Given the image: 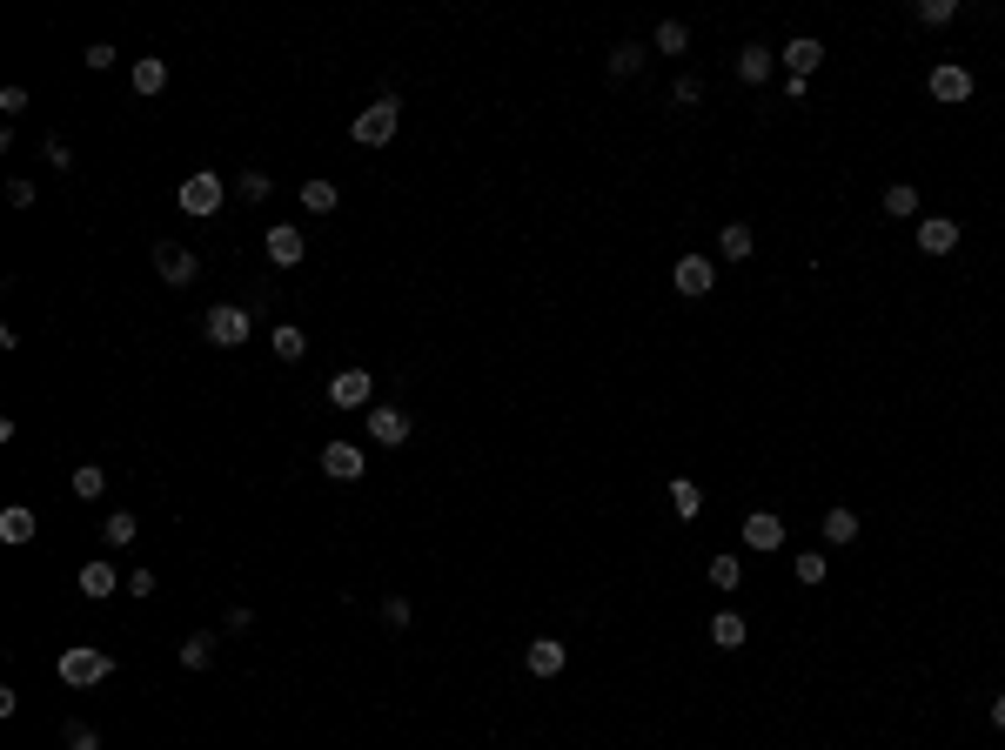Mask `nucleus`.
Segmentation results:
<instances>
[{"instance_id":"nucleus-1","label":"nucleus","mask_w":1005,"mask_h":750,"mask_svg":"<svg viewBox=\"0 0 1005 750\" xmlns=\"http://www.w3.org/2000/svg\"><path fill=\"white\" fill-rule=\"evenodd\" d=\"M114 677V657L108 650H94V643H74V650H61V684L67 690H94Z\"/></svg>"},{"instance_id":"nucleus-2","label":"nucleus","mask_w":1005,"mask_h":750,"mask_svg":"<svg viewBox=\"0 0 1005 750\" xmlns=\"http://www.w3.org/2000/svg\"><path fill=\"white\" fill-rule=\"evenodd\" d=\"M396 128H402V101H396V94H382L376 108H362L356 121H349L356 148H389V141H396Z\"/></svg>"},{"instance_id":"nucleus-3","label":"nucleus","mask_w":1005,"mask_h":750,"mask_svg":"<svg viewBox=\"0 0 1005 750\" xmlns=\"http://www.w3.org/2000/svg\"><path fill=\"white\" fill-rule=\"evenodd\" d=\"M201 335H208L215 349H242L248 335H255V315L235 309V302H215V309L201 315Z\"/></svg>"},{"instance_id":"nucleus-4","label":"nucleus","mask_w":1005,"mask_h":750,"mask_svg":"<svg viewBox=\"0 0 1005 750\" xmlns=\"http://www.w3.org/2000/svg\"><path fill=\"white\" fill-rule=\"evenodd\" d=\"M222 195H228L222 175H208V168H201V175L181 181V215H222Z\"/></svg>"},{"instance_id":"nucleus-5","label":"nucleus","mask_w":1005,"mask_h":750,"mask_svg":"<svg viewBox=\"0 0 1005 750\" xmlns=\"http://www.w3.org/2000/svg\"><path fill=\"white\" fill-rule=\"evenodd\" d=\"M155 275L168 288H188V282H195V255H188L181 242H155Z\"/></svg>"},{"instance_id":"nucleus-6","label":"nucleus","mask_w":1005,"mask_h":750,"mask_svg":"<svg viewBox=\"0 0 1005 750\" xmlns=\"http://www.w3.org/2000/svg\"><path fill=\"white\" fill-rule=\"evenodd\" d=\"M369 396H376V375H362V369L329 375V402H335V409H362Z\"/></svg>"},{"instance_id":"nucleus-7","label":"nucleus","mask_w":1005,"mask_h":750,"mask_svg":"<svg viewBox=\"0 0 1005 750\" xmlns=\"http://www.w3.org/2000/svg\"><path fill=\"white\" fill-rule=\"evenodd\" d=\"M932 101H945V108L972 101V74H965L959 61H938V67H932Z\"/></svg>"},{"instance_id":"nucleus-8","label":"nucleus","mask_w":1005,"mask_h":750,"mask_svg":"<svg viewBox=\"0 0 1005 750\" xmlns=\"http://www.w3.org/2000/svg\"><path fill=\"white\" fill-rule=\"evenodd\" d=\"M362 429H369V442H376V449H402V442H409V416H402V409H369V422H362Z\"/></svg>"},{"instance_id":"nucleus-9","label":"nucleus","mask_w":1005,"mask_h":750,"mask_svg":"<svg viewBox=\"0 0 1005 750\" xmlns=\"http://www.w3.org/2000/svg\"><path fill=\"white\" fill-rule=\"evenodd\" d=\"M322 476L329 483H362V449L356 442H329L322 449Z\"/></svg>"},{"instance_id":"nucleus-10","label":"nucleus","mask_w":1005,"mask_h":750,"mask_svg":"<svg viewBox=\"0 0 1005 750\" xmlns=\"http://www.w3.org/2000/svg\"><path fill=\"white\" fill-rule=\"evenodd\" d=\"M744 550H758V556L784 550V523L771 516V509H758V516H744Z\"/></svg>"},{"instance_id":"nucleus-11","label":"nucleus","mask_w":1005,"mask_h":750,"mask_svg":"<svg viewBox=\"0 0 1005 750\" xmlns=\"http://www.w3.org/2000/svg\"><path fill=\"white\" fill-rule=\"evenodd\" d=\"M918 248H925V255H952V248H959V221L952 215H925L918 221Z\"/></svg>"},{"instance_id":"nucleus-12","label":"nucleus","mask_w":1005,"mask_h":750,"mask_svg":"<svg viewBox=\"0 0 1005 750\" xmlns=\"http://www.w3.org/2000/svg\"><path fill=\"white\" fill-rule=\"evenodd\" d=\"M268 262H275V268H295V262H302V255H309V242H302V228H289V221H282V228H268Z\"/></svg>"},{"instance_id":"nucleus-13","label":"nucleus","mask_w":1005,"mask_h":750,"mask_svg":"<svg viewBox=\"0 0 1005 750\" xmlns=\"http://www.w3.org/2000/svg\"><path fill=\"white\" fill-rule=\"evenodd\" d=\"M670 282H677V295H711V282H717V268L704 262V255H684V262L670 268Z\"/></svg>"},{"instance_id":"nucleus-14","label":"nucleus","mask_w":1005,"mask_h":750,"mask_svg":"<svg viewBox=\"0 0 1005 750\" xmlns=\"http://www.w3.org/2000/svg\"><path fill=\"white\" fill-rule=\"evenodd\" d=\"M563 663H570V650H563L557 637H536L530 650H523V670H530V677H557Z\"/></svg>"},{"instance_id":"nucleus-15","label":"nucleus","mask_w":1005,"mask_h":750,"mask_svg":"<svg viewBox=\"0 0 1005 750\" xmlns=\"http://www.w3.org/2000/svg\"><path fill=\"white\" fill-rule=\"evenodd\" d=\"M771 67H778V54H771V47H758V41H751V47H737V81H744V88L771 81Z\"/></svg>"},{"instance_id":"nucleus-16","label":"nucleus","mask_w":1005,"mask_h":750,"mask_svg":"<svg viewBox=\"0 0 1005 750\" xmlns=\"http://www.w3.org/2000/svg\"><path fill=\"white\" fill-rule=\"evenodd\" d=\"M74 583H81V596H88V603H101V596H114V583H121V576H114V563H101V556H94V563H81V576H74Z\"/></svg>"},{"instance_id":"nucleus-17","label":"nucleus","mask_w":1005,"mask_h":750,"mask_svg":"<svg viewBox=\"0 0 1005 750\" xmlns=\"http://www.w3.org/2000/svg\"><path fill=\"white\" fill-rule=\"evenodd\" d=\"M818 61H825V41H811V34H798V41L784 47V74H798V81H804Z\"/></svg>"},{"instance_id":"nucleus-18","label":"nucleus","mask_w":1005,"mask_h":750,"mask_svg":"<svg viewBox=\"0 0 1005 750\" xmlns=\"http://www.w3.org/2000/svg\"><path fill=\"white\" fill-rule=\"evenodd\" d=\"M0 543H7V550L34 543V509H21V503H14V509H0Z\"/></svg>"},{"instance_id":"nucleus-19","label":"nucleus","mask_w":1005,"mask_h":750,"mask_svg":"<svg viewBox=\"0 0 1005 750\" xmlns=\"http://www.w3.org/2000/svg\"><path fill=\"white\" fill-rule=\"evenodd\" d=\"M751 248H758V235H751V221H731V228L717 235V255H724V262H751Z\"/></svg>"},{"instance_id":"nucleus-20","label":"nucleus","mask_w":1005,"mask_h":750,"mask_svg":"<svg viewBox=\"0 0 1005 750\" xmlns=\"http://www.w3.org/2000/svg\"><path fill=\"white\" fill-rule=\"evenodd\" d=\"M161 88H168V61H155V54H141V61H134V94H141V101H155Z\"/></svg>"},{"instance_id":"nucleus-21","label":"nucleus","mask_w":1005,"mask_h":750,"mask_svg":"<svg viewBox=\"0 0 1005 750\" xmlns=\"http://www.w3.org/2000/svg\"><path fill=\"white\" fill-rule=\"evenodd\" d=\"M670 509H677L684 523H697V516H704V489H697L691 476H677V483H670Z\"/></svg>"},{"instance_id":"nucleus-22","label":"nucleus","mask_w":1005,"mask_h":750,"mask_svg":"<svg viewBox=\"0 0 1005 750\" xmlns=\"http://www.w3.org/2000/svg\"><path fill=\"white\" fill-rule=\"evenodd\" d=\"M744 637H751V630H744V617H737V610H724V617H711V643H717V650H737V643H744Z\"/></svg>"},{"instance_id":"nucleus-23","label":"nucleus","mask_w":1005,"mask_h":750,"mask_svg":"<svg viewBox=\"0 0 1005 750\" xmlns=\"http://www.w3.org/2000/svg\"><path fill=\"white\" fill-rule=\"evenodd\" d=\"M268 342H275V355H282V362H302V355H309V335L295 329V322H282V329L268 335Z\"/></svg>"},{"instance_id":"nucleus-24","label":"nucleus","mask_w":1005,"mask_h":750,"mask_svg":"<svg viewBox=\"0 0 1005 750\" xmlns=\"http://www.w3.org/2000/svg\"><path fill=\"white\" fill-rule=\"evenodd\" d=\"M825 543H838V550L858 543V516H851V509H825Z\"/></svg>"},{"instance_id":"nucleus-25","label":"nucleus","mask_w":1005,"mask_h":750,"mask_svg":"<svg viewBox=\"0 0 1005 750\" xmlns=\"http://www.w3.org/2000/svg\"><path fill=\"white\" fill-rule=\"evenodd\" d=\"M335 201H342L335 181H302V208H309V215H335Z\"/></svg>"},{"instance_id":"nucleus-26","label":"nucleus","mask_w":1005,"mask_h":750,"mask_svg":"<svg viewBox=\"0 0 1005 750\" xmlns=\"http://www.w3.org/2000/svg\"><path fill=\"white\" fill-rule=\"evenodd\" d=\"M657 54H691V27L684 21H657Z\"/></svg>"},{"instance_id":"nucleus-27","label":"nucleus","mask_w":1005,"mask_h":750,"mask_svg":"<svg viewBox=\"0 0 1005 750\" xmlns=\"http://www.w3.org/2000/svg\"><path fill=\"white\" fill-rule=\"evenodd\" d=\"M67 489H74L81 503H94V496L108 489V476H101V469H94V463H81V469H74V476H67Z\"/></svg>"},{"instance_id":"nucleus-28","label":"nucleus","mask_w":1005,"mask_h":750,"mask_svg":"<svg viewBox=\"0 0 1005 750\" xmlns=\"http://www.w3.org/2000/svg\"><path fill=\"white\" fill-rule=\"evenodd\" d=\"M885 215H898V221L918 215V188L912 181H892V188H885Z\"/></svg>"},{"instance_id":"nucleus-29","label":"nucleus","mask_w":1005,"mask_h":750,"mask_svg":"<svg viewBox=\"0 0 1005 750\" xmlns=\"http://www.w3.org/2000/svg\"><path fill=\"white\" fill-rule=\"evenodd\" d=\"M181 663H188V670H208V663H215V637H208V630H195V637L181 643Z\"/></svg>"},{"instance_id":"nucleus-30","label":"nucleus","mask_w":1005,"mask_h":750,"mask_svg":"<svg viewBox=\"0 0 1005 750\" xmlns=\"http://www.w3.org/2000/svg\"><path fill=\"white\" fill-rule=\"evenodd\" d=\"M711 590H744V570H737V556H711Z\"/></svg>"},{"instance_id":"nucleus-31","label":"nucleus","mask_w":1005,"mask_h":750,"mask_svg":"<svg viewBox=\"0 0 1005 750\" xmlns=\"http://www.w3.org/2000/svg\"><path fill=\"white\" fill-rule=\"evenodd\" d=\"M101 543H108V550H128V543H134V516H128V509H114V516H108Z\"/></svg>"},{"instance_id":"nucleus-32","label":"nucleus","mask_w":1005,"mask_h":750,"mask_svg":"<svg viewBox=\"0 0 1005 750\" xmlns=\"http://www.w3.org/2000/svg\"><path fill=\"white\" fill-rule=\"evenodd\" d=\"M637 67H644V47H637V41L610 47V74H617V81H624V74H637Z\"/></svg>"},{"instance_id":"nucleus-33","label":"nucleus","mask_w":1005,"mask_h":750,"mask_svg":"<svg viewBox=\"0 0 1005 750\" xmlns=\"http://www.w3.org/2000/svg\"><path fill=\"white\" fill-rule=\"evenodd\" d=\"M952 14H959V0H918V21L925 27H945Z\"/></svg>"},{"instance_id":"nucleus-34","label":"nucleus","mask_w":1005,"mask_h":750,"mask_svg":"<svg viewBox=\"0 0 1005 750\" xmlns=\"http://www.w3.org/2000/svg\"><path fill=\"white\" fill-rule=\"evenodd\" d=\"M791 570H798V583H811V590H818V583H825V556H818V550H804L798 563H791Z\"/></svg>"},{"instance_id":"nucleus-35","label":"nucleus","mask_w":1005,"mask_h":750,"mask_svg":"<svg viewBox=\"0 0 1005 750\" xmlns=\"http://www.w3.org/2000/svg\"><path fill=\"white\" fill-rule=\"evenodd\" d=\"M235 188H242V195H248V201H268V188H275V181H268V175H262V168H248V175H242V181H235Z\"/></svg>"},{"instance_id":"nucleus-36","label":"nucleus","mask_w":1005,"mask_h":750,"mask_svg":"<svg viewBox=\"0 0 1005 750\" xmlns=\"http://www.w3.org/2000/svg\"><path fill=\"white\" fill-rule=\"evenodd\" d=\"M704 101V81L697 74H677V108H697Z\"/></svg>"},{"instance_id":"nucleus-37","label":"nucleus","mask_w":1005,"mask_h":750,"mask_svg":"<svg viewBox=\"0 0 1005 750\" xmlns=\"http://www.w3.org/2000/svg\"><path fill=\"white\" fill-rule=\"evenodd\" d=\"M382 623L402 630V623H409V596H382Z\"/></svg>"},{"instance_id":"nucleus-38","label":"nucleus","mask_w":1005,"mask_h":750,"mask_svg":"<svg viewBox=\"0 0 1005 750\" xmlns=\"http://www.w3.org/2000/svg\"><path fill=\"white\" fill-rule=\"evenodd\" d=\"M67 750H101V737H94V730L74 717V724H67Z\"/></svg>"},{"instance_id":"nucleus-39","label":"nucleus","mask_w":1005,"mask_h":750,"mask_svg":"<svg viewBox=\"0 0 1005 750\" xmlns=\"http://www.w3.org/2000/svg\"><path fill=\"white\" fill-rule=\"evenodd\" d=\"M47 168H74V155H67L61 134H47Z\"/></svg>"},{"instance_id":"nucleus-40","label":"nucleus","mask_w":1005,"mask_h":750,"mask_svg":"<svg viewBox=\"0 0 1005 750\" xmlns=\"http://www.w3.org/2000/svg\"><path fill=\"white\" fill-rule=\"evenodd\" d=\"M128 596H141V603H148V596H155V570H134V576H128Z\"/></svg>"},{"instance_id":"nucleus-41","label":"nucleus","mask_w":1005,"mask_h":750,"mask_svg":"<svg viewBox=\"0 0 1005 750\" xmlns=\"http://www.w3.org/2000/svg\"><path fill=\"white\" fill-rule=\"evenodd\" d=\"M81 61H88V67H94V74H101V67H114V47H108V41H94V47H88V54H81Z\"/></svg>"},{"instance_id":"nucleus-42","label":"nucleus","mask_w":1005,"mask_h":750,"mask_svg":"<svg viewBox=\"0 0 1005 750\" xmlns=\"http://www.w3.org/2000/svg\"><path fill=\"white\" fill-rule=\"evenodd\" d=\"M27 108V88H0V114H21Z\"/></svg>"},{"instance_id":"nucleus-43","label":"nucleus","mask_w":1005,"mask_h":750,"mask_svg":"<svg viewBox=\"0 0 1005 750\" xmlns=\"http://www.w3.org/2000/svg\"><path fill=\"white\" fill-rule=\"evenodd\" d=\"M992 724L1005 730V690H999V697H992Z\"/></svg>"}]
</instances>
